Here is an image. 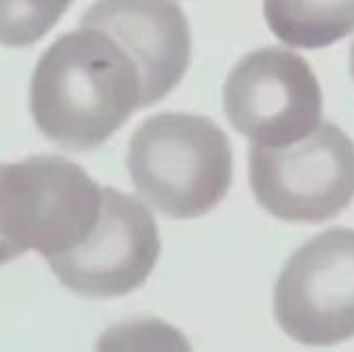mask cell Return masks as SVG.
I'll use <instances>...</instances> for the list:
<instances>
[{"label":"cell","instance_id":"6da1fadb","mask_svg":"<svg viewBox=\"0 0 354 352\" xmlns=\"http://www.w3.org/2000/svg\"><path fill=\"white\" fill-rule=\"evenodd\" d=\"M145 109L142 77L125 49L95 26L62 35L30 83V111L43 136L71 151L102 147Z\"/></svg>","mask_w":354,"mask_h":352},{"label":"cell","instance_id":"7a4b0ae2","mask_svg":"<svg viewBox=\"0 0 354 352\" xmlns=\"http://www.w3.org/2000/svg\"><path fill=\"white\" fill-rule=\"evenodd\" d=\"M127 170L157 212L198 219L216 208L232 187V142L210 117L159 113L132 134Z\"/></svg>","mask_w":354,"mask_h":352},{"label":"cell","instance_id":"3957f363","mask_svg":"<svg viewBox=\"0 0 354 352\" xmlns=\"http://www.w3.org/2000/svg\"><path fill=\"white\" fill-rule=\"evenodd\" d=\"M100 210L102 187L66 157L37 155L0 164V266L28 250L47 261L77 248Z\"/></svg>","mask_w":354,"mask_h":352},{"label":"cell","instance_id":"277c9868","mask_svg":"<svg viewBox=\"0 0 354 352\" xmlns=\"http://www.w3.org/2000/svg\"><path fill=\"white\" fill-rule=\"evenodd\" d=\"M248 180L259 206L280 221H329L354 200V142L325 121L293 145H250Z\"/></svg>","mask_w":354,"mask_h":352},{"label":"cell","instance_id":"5b68a950","mask_svg":"<svg viewBox=\"0 0 354 352\" xmlns=\"http://www.w3.org/2000/svg\"><path fill=\"white\" fill-rule=\"evenodd\" d=\"M223 106L250 145L286 147L320 127L323 91L310 64L282 47L244 55L223 87Z\"/></svg>","mask_w":354,"mask_h":352},{"label":"cell","instance_id":"8992f818","mask_svg":"<svg viewBox=\"0 0 354 352\" xmlns=\"http://www.w3.org/2000/svg\"><path fill=\"white\" fill-rule=\"evenodd\" d=\"M274 318L306 346L354 337V230H327L288 257L274 286Z\"/></svg>","mask_w":354,"mask_h":352},{"label":"cell","instance_id":"52a82bcc","mask_svg":"<svg viewBox=\"0 0 354 352\" xmlns=\"http://www.w3.org/2000/svg\"><path fill=\"white\" fill-rule=\"evenodd\" d=\"M162 240L151 210L132 196L102 187L95 228L73 250L47 259L57 280L85 297H121L147 282Z\"/></svg>","mask_w":354,"mask_h":352},{"label":"cell","instance_id":"ba28073f","mask_svg":"<svg viewBox=\"0 0 354 352\" xmlns=\"http://www.w3.org/2000/svg\"><path fill=\"white\" fill-rule=\"evenodd\" d=\"M79 24L104 30L136 62L145 109L166 98L191 64V28L174 0H95Z\"/></svg>","mask_w":354,"mask_h":352},{"label":"cell","instance_id":"9c48e42d","mask_svg":"<svg viewBox=\"0 0 354 352\" xmlns=\"http://www.w3.org/2000/svg\"><path fill=\"white\" fill-rule=\"evenodd\" d=\"M263 15L288 47L323 49L354 32V0H263Z\"/></svg>","mask_w":354,"mask_h":352},{"label":"cell","instance_id":"30bf717a","mask_svg":"<svg viewBox=\"0 0 354 352\" xmlns=\"http://www.w3.org/2000/svg\"><path fill=\"white\" fill-rule=\"evenodd\" d=\"M75 0H0V45L39 43L71 9Z\"/></svg>","mask_w":354,"mask_h":352},{"label":"cell","instance_id":"8fae6325","mask_svg":"<svg viewBox=\"0 0 354 352\" xmlns=\"http://www.w3.org/2000/svg\"><path fill=\"white\" fill-rule=\"evenodd\" d=\"M350 73H352V79H354V43L350 47Z\"/></svg>","mask_w":354,"mask_h":352}]
</instances>
